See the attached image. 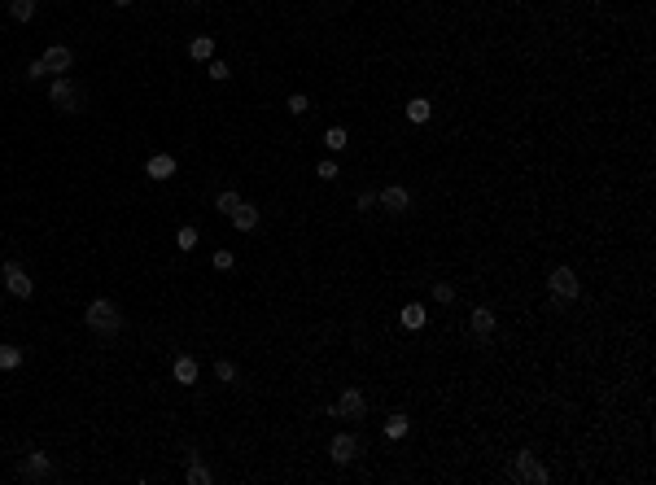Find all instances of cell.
I'll return each instance as SVG.
<instances>
[{
    "label": "cell",
    "mask_w": 656,
    "mask_h": 485,
    "mask_svg": "<svg viewBox=\"0 0 656 485\" xmlns=\"http://www.w3.org/2000/svg\"><path fill=\"white\" fill-rule=\"evenodd\" d=\"M88 328H92V333H106V337H114L118 333V328H123V315H118V306L114 302H106V297H96L92 306H88Z\"/></svg>",
    "instance_id": "obj_1"
},
{
    "label": "cell",
    "mask_w": 656,
    "mask_h": 485,
    "mask_svg": "<svg viewBox=\"0 0 656 485\" xmlns=\"http://www.w3.org/2000/svg\"><path fill=\"white\" fill-rule=\"evenodd\" d=\"M48 96H53V105L66 110V114H79V110H84V88L74 84V79H66V74L53 84V92H48Z\"/></svg>",
    "instance_id": "obj_2"
},
{
    "label": "cell",
    "mask_w": 656,
    "mask_h": 485,
    "mask_svg": "<svg viewBox=\"0 0 656 485\" xmlns=\"http://www.w3.org/2000/svg\"><path fill=\"white\" fill-rule=\"evenodd\" d=\"M512 477H516V481H529V485H547V481H551V472H547V468H543V464H538V459L529 455V450H525V455H516Z\"/></svg>",
    "instance_id": "obj_3"
},
{
    "label": "cell",
    "mask_w": 656,
    "mask_h": 485,
    "mask_svg": "<svg viewBox=\"0 0 656 485\" xmlns=\"http://www.w3.org/2000/svg\"><path fill=\"white\" fill-rule=\"evenodd\" d=\"M0 275H5V289H9L13 297H31V293H35V280L22 271L18 263H5V267H0Z\"/></svg>",
    "instance_id": "obj_4"
},
{
    "label": "cell",
    "mask_w": 656,
    "mask_h": 485,
    "mask_svg": "<svg viewBox=\"0 0 656 485\" xmlns=\"http://www.w3.org/2000/svg\"><path fill=\"white\" fill-rule=\"evenodd\" d=\"M376 206H381L385 215H407L412 210V193L407 188H381L376 193Z\"/></svg>",
    "instance_id": "obj_5"
},
{
    "label": "cell",
    "mask_w": 656,
    "mask_h": 485,
    "mask_svg": "<svg viewBox=\"0 0 656 485\" xmlns=\"http://www.w3.org/2000/svg\"><path fill=\"white\" fill-rule=\"evenodd\" d=\"M547 285H551V293H556V302H573V297H577V275H573L569 267H556Z\"/></svg>",
    "instance_id": "obj_6"
},
{
    "label": "cell",
    "mask_w": 656,
    "mask_h": 485,
    "mask_svg": "<svg viewBox=\"0 0 656 485\" xmlns=\"http://www.w3.org/2000/svg\"><path fill=\"white\" fill-rule=\"evenodd\" d=\"M22 477H27V481H48V477H53L48 455H44V450H31L27 459H22Z\"/></svg>",
    "instance_id": "obj_7"
},
{
    "label": "cell",
    "mask_w": 656,
    "mask_h": 485,
    "mask_svg": "<svg viewBox=\"0 0 656 485\" xmlns=\"http://www.w3.org/2000/svg\"><path fill=\"white\" fill-rule=\"evenodd\" d=\"M70 62H74V53L66 44H53L48 53L40 57V66H44V74H62V70H70Z\"/></svg>",
    "instance_id": "obj_8"
},
{
    "label": "cell",
    "mask_w": 656,
    "mask_h": 485,
    "mask_svg": "<svg viewBox=\"0 0 656 485\" xmlns=\"http://www.w3.org/2000/svg\"><path fill=\"white\" fill-rule=\"evenodd\" d=\"M359 438H350V433H337L333 438V464H350V459H359Z\"/></svg>",
    "instance_id": "obj_9"
},
{
    "label": "cell",
    "mask_w": 656,
    "mask_h": 485,
    "mask_svg": "<svg viewBox=\"0 0 656 485\" xmlns=\"http://www.w3.org/2000/svg\"><path fill=\"white\" fill-rule=\"evenodd\" d=\"M145 175H149V180H171V175H175V158H171V153H154V158L145 162Z\"/></svg>",
    "instance_id": "obj_10"
},
{
    "label": "cell",
    "mask_w": 656,
    "mask_h": 485,
    "mask_svg": "<svg viewBox=\"0 0 656 485\" xmlns=\"http://www.w3.org/2000/svg\"><path fill=\"white\" fill-rule=\"evenodd\" d=\"M363 411H368L363 394H359V389H346V394H341V402H337V416H346V420H359Z\"/></svg>",
    "instance_id": "obj_11"
},
{
    "label": "cell",
    "mask_w": 656,
    "mask_h": 485,
    "mask_svg": "<svg viewBox=\"0 0 656 485\" xmlns=\"http://www.w3.org/2000/svg\"><path fill=\"white\" fill-rule=\"evenodd\" d=\"M171 372H175V380H180V385H197V376H201V367H197V359H193V354H180Z\"/></svg>",
    "instance_id": "obj_12"
},
{
    "label": "cell",
    "mask_w": 656,
    "mask_h": 485,
    "mask_svg": "<svg viewBox=\"0 0 656 485\" xmlns=\"http://www.w3.org/2000/svg\"><path fill=\"white\" fill-rule=\"evenodd\" d=\"M232 223H237V232H254V227H259V210L254 206H249V201H241V206L228 215Z\"/></svg>",
    "instance_id": "obj_13"
},
{
    "label": "cell",
    "mask_w": 656,
    "mask_h": 485,
    "mask_svg": "<svg viewBox=\"0 0 656 485\" xmlns=\"http://www.w3.org/2000/svg\"><path fill=\"white\" fill-rule=\"evenodd\" d=\"M188 57H193V62H210V57H215V35H197V40L188 44Z\"/></svg>",
    "instance_id": "obj_14"
},
{
    "label": "cell",
    "mask_w": 656,
    "mask_h": 485,
    "mask_svg": "<svg viewBox=\"0 0 656 485\" xmlns=\"http://www.w3.org/2000/svg\"><path fill=\"white\" fill-rule=\"evenodd\" d=\"M473 333H477V337H490V333H494V315H490V306H477V311H473Z\"/></svg>",
    "instance_id": "obj_15"
},
{
    "label": "cell",
    "mask_w": 656,
    "mask_h": 485,
    "mask_svg": "<svg viewBox=\"0 0 656 485\" xmlns=\"http://www.w3.org/2000/svg\"><path fill=\"white\" fill-rule=\"evenodd\" d=\"M188 481H193V485H210V468L201 464L193 450H188Z\"/></svg>",
    "instance_id": "obj_16"
},
{
    "label": "cell",
    "mask_w": 656,
    "mask_h": 485,
    "mask_svg": "<svg viewBox=\"0 0 656 485\" xmlns=\"http://www.w3.org/2000/svg\"><path fill=\"white\" fill-rule=\"evenodd\" d=\"M324 144L333 149V153H341V149L350 144V136H346V127H328V132H324Z\"/></svg>",
    "instance_id": "obj_17"
},
{
    "label": "cell",
    "mask_w": 656,
    "mask_h": 485,
    "mask_svg": "<svg viewBox=\"0 0 656 485\" xmlns=\"http://www.w3.org/2000/svg\"><path fill=\"white\" fill-rule=\"evenodd\" d=\"M9 13H13L18 22H31V18H35V0H9Z\"/></svg>",
    "instance_id": "obj_18"
},
{
    "label": "cell",
    "mask_w": 656,
    "mask_h": 485,
    "mask_svg": "<svg viewBox=\"0 0 656 485\" xmlns=\"http://www.w3.org/2000/svg\"><path fill=\"white\" fill-rule=\"evenodd\" d=\"M424 306H402V328H424Z\"/></svg>",
    "instance_id": "obj_19"
},
{
    "label": "cell",
    "mask_w": 656,
    "mask_h": 485,
    "mask_svg": "<svg viewBox=\"0 0 656 485\" xmlns=\"http://www.w3.org/2000/svg\"><path fill=\"white\" fill-rule=\"evenodd\" d=\"M22 363V350L18 346H0V372H9V367H18Z\"/></svg>",
    "instance_id": "obj_20"
},
{
    "label": "cell",
    "mask_w": 656,
    "mask_h": 485,
    "mask_svg": "<svg viewBox=\"0 0 656 485\" xmlns=\"http://www.w3.org/2000/svg\"><path fill=\"white\" fill-rule=\"evenodd\" d=\"M407 118H412V122H424V118H429V101H424V96L407 101Z\"/></svg>",
    "instance_id": "obj_21"
},
{
    "label": "cell",
    "mask_w": 656,
    "mask_h": 485,
    "mask_svg": "<svg viewBox=\"0 0 656 485\" xmlns=\"http://www.w3.org/2000/svg\"><path fill=\"white\" fill-rule=\"evenodd\" d=\"M385 438H407V416H390L385 420Z\"/></svg>",
    "instance_id": "obj_22"
},
{
    "label": "cell",
    "mask_w": 656,
    "mask_h": 485,
    "mask_svg": "<svg viewBox=\"0 0 656 485\" xmlns=\"http://www.w3.org/2000/svg\"><path fill=\"white\" fill-rule=\"evenodd\" d=\"M237 206H241V197H237V193H219V197H215V210H223V215H232Z\"/></svg>",
    "instance_id": "obj_23"
},
{
    "label": "cell",
    "mask_w": 656,
    "mask_h": 485,
    "mask_svg": "<svg viewBox=\"0 0 656 485\" xmlns=\"http://www.w3.org/2000/svg\"><path fill=\"white\" fill-rule=\"evenodd\" d=\"M175 245H180L184 253H188V249H197V227H180V236H175Z\"/></svg>",
    "instance_id": "obj_24"
},
{
    "label": "cell",
    "mask_w": 656,
    "mask_h": 485,
    "mask_svg": "<svg viewBox=\"0 0 656 485\" xmlns=\"http://www.w3.org/2000/svg\"><path fill=\"white\" fill-rule=\"evenodd\" d=\"M215 376H219V380H237V363L219 359V363H215Z\"/></svg>",
    "instance_id": "obj_25"
},
{
    "label": "cell",
    "mask_w": 656,
    "mask_h": 485,
    "mask_svg": "<svg viewBox=\"0 0 656 485\" xmlns=\"http://www.w3.org/2000/svg\"><path fill=\"white\" fill-rule=\"evenodd\" d=\"M307 110H311V101L302 96V92H293V96H289V114H307Z\"/></svg>",
    "instance_id": "obj_26"
},
{
    "label": "cell",
    "mask_w": 656,
    "mask_h": 485,
    "mask_svg": "<svg viewBox=\"0 0 656 485\" xmlns=\"http://www.w3.org/2000/svg\"><path fill=\"white\" fill-rule=\"evenodd\" d=\"M315 175H319V180H337L341 171H337V162H319V166H315Z\"/></svg>",
    "instance_id": "obj_27"
},
{
    "label": "cell",
    "mask_w": 656,
    "mask_h": 485,
    "mask_svg": "<svg viewBox=\"0 0 656 485\" xmlns=\"http://www.w3.org/2000/svg\"><path fill=\"white\" fill-rule=\"evenodd\" d=\"M232 263H237V258H232L228 249H219V253H215V267H219V271H232Z\"/></svg>",
    "instance_id": "obj_28"
},
{
    "label": "cell",
    "mask_w": 656,
    "mask_h": 485,
    "mask_svg": "<svg viewBox=\"0 0 656 485\" xmlns=\"http://www.w3.org/2000/svg\"><path fill=\"white\" fill-rule=\"evenodd\" d=\"M228 74H232L228 62H210V79H228Z\"/></svg>",
    "instance_id": "obj_29"
},
{
    "label": "cell",
    "mask_w": 656,
    "mask_h": 485,
    "mask_svg": "<svg viewBox=\"0 0 656 485\" xmlns=\"http://www.w3.org/2000/svg\"><path fill=\"white\" fill-rule=\"evenodd\" d=\"M434 297L438 302H451V297H456V289H451V285H434Z\"/></svg>",
    "instance_id": "obj_30"
},
{
    "label": "cell",
    "mask_w": 656,
    "mask_h": 485,
    "mask_svg": "<svg viewBox=\"0 0 656 485\" xmlns=\"http://www.w3.org/2000/svg\"><path fill=\"white\" fill-rule=\"evenodd\" d=\"M376 206V193H359V210H372Z\"/></svg>",
    "instance_id": "obj_31"
},
{
    "label": "cell",
    "mask_w": 656,
    "mask_h": 485,
    "mask_svg": "<svg viewBox=\"0 0 656 485\" xmlns=\"http://www.w3.org/2000/svg\"><path fill=\"white\" fill-rule=\"evenodd\" d=\"M114 5H118V9H128V5H136V0H114Z\"/></svg>",
    "instance_id": "obj_32"
}]
</instances>
